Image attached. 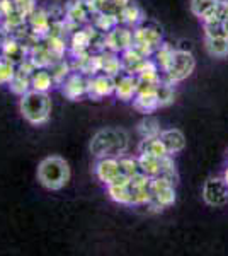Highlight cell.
<instances>
[{
  "instance_id": "1",
  "label": "cell",
  "mask_w": 228,
  "mask_h": 256,
  "mask_svg": "<svg viewBox=\"0 0 228 256\" xmlns=\"http://www.w3.org/2000/svg\"><path fill=\"white\" fill-rule=\"evenodd\" d=\"M130 138L124 130L104 128L99 130L90 140V152L94 158H121L128 152Z\"/></svg>"
},
{
  "instance_id": "2",
  "label": "cell",
  "mask_w": 228,
  "mask_h": 256,
  "mask_svg": "<svg viewBox=\"0 0 228 256\" xmlns=\"http://www.w3.org/2000/svg\"><path fill=\"white\" fill-rule=\"evenodd\" d=\"M20 113L31 125H43L51 114V98L48 92L31 89L20 96Z\"/></svg>"
},
{
  "instance_id": "3",
  "label": "cell",
  "mask_w": 228,
  "mask_h": 256,
  "mask_svg": "<svg viewBox=\"0 0 228 256\" xmlns=\"http://www.w3.org/2000/svg\"><path fill=\"white\" fill-rule=\"evenodd\" d=\"M38 180L48 190H61L70 180V168L65 159L58 156H49L43 159L38 166Z\"/></svg>"
},
{
  "instance_id": "4",
  "label": "cell",
  "mask_w": 228,
  "mask_h": 256,
  "mask_svg": "<svg viewBox=\"0 0 228 256\" xmlns=\"http://www.w3.org/2000/svg\"><path fill=\"white\" fill-rule=\"evenodd\" d=\"M164 43L162 40V30L159 26H153V24H147L143 20L140 26L133 28V46L138 50L143 56L152 58L153 52Z\"/></svg>"
},
{
  "instance_id": "5",
  "label": "cell",
  "mask_w": 228,
  "mask_h": 256,
  "mask_svg": "<svg viewBox=\"0 0 228 256\" xmlns=\"http://www.w3.org/2000/svg\"><path fill=\"white\" fill-rule=\"evenodd\" d=\"M194 68H196V60H194L193 53L188 52V50L176 48L171 65L162 74V77L165 80L172 82V84H179V82L188 79L191 74L194 72Z\"/></svg>"
},
{
  "instance_id": "6",
  "label": "cell",
  "mask_w": 228,
  "mask_h": 256,
  "mask_svg": "<svg viewBox=\"0 0 228 256\" xmlns=\"http://www.w3.org/2000/svg\"><path fill=\"white\" fill-rule=\"evenodd\" d=\"M97 14L94 4L90 0H72L67 7H65V19L70 28V34L80 26L90 24L94 16Z\"/></svg>"
},
{
  "instance_id": "7",
  "label": "cell",
  "mask_w": 228,
  "mask_h": 256,
  "mask_svg": "<svg viewBox=\"0 0 228 256\" xmlns=\"http://www.w3.org/2000/svg\"><path fill=\"white\" fill-rule=\"evenodd\" d=\"M94 171L97 180L101 183H104L106 186H109V184H121L130 181V178L123 176L121 166H119V158H99Z\"/></svg>"
},
{
  "instance_id": "8",
  "label": "cell",
  "mask_w": 228,
  "mask_h": 256,
  "mask_svg": "<svg viewBox=\"0 0 228 256\" xmlns=\"http://www.w3.org/2000/svg\"><path fill=\"white\" fill-rule=\"evenodd\" d=\"M203 200L215 208L225 207L228 204V184L222 178H210L203 186Z\"/></svg>"
},
{
  "instance_id": "9",
  "label": "cell",
  "mask_w": 228,
  "mask_h": 256,
  "mask_svg": "<svg viewBox=\"0 0 228 256\" xmlns=\"http://www.w3.org/2000/svg\"><path fill=\"white\" fill-rule=\"evenodd\" d=\"M152 178L143 174V172H138L133 178H130L128 181V188H130V205H135V207H142V205H147L148 202L152 200Z\"/></svg>"
},
{
  "instance_id": "10",
  "label": "cell",
  "mask_w": 228,
  "mask_h": 256,
  "mask_svg": "<svg viewBox=\"0 0 228 256\" xmlns=\"http://www.w3.org/2000/svg\"><path fill=\"white\" fill-rule=\"evenodd\" d=\"M133 44V28H128L124 24H118L113 31L106 34V50L121 55L124 50L131 48Z\"/></svg>"
},
{
  "instance_id": "11",
  "label": "cell",
  "mask_w": 228,
  "mask_h": 256,
  "mask_svg": "<svg viewBox=\"0 0 228 256\" xmlns=\"http://www.w3.org/2000/svg\"><path fill=\"white\" fill-rule=\"evenodd\" d=\"M176 184L172 181H169L167 178L164 176H153L152 178V198L155 202H159L164 208L171 207V205L176 204Z\"/></svg>"
},
{
  "instance_id": "12",
  "label": "cell",
  "mask_w": 228,
  "mask_h": 256,
  "mask_svg": "<svg viewBox=\"0 0 228 256\" xmlns=\"http://www.w3.org/2000/svg\"><path fill=\"white\" fill-rule=\"evenodd\" d=\"M116 80L114 77L106 76V74H95V76L89 77V86H87V98L99 101L102 98L113 96L114 94Z\"/></svg>"
},
{
  "instance_id": "13",
  "label": "cell",
  "mask_w": 228,
  "mask_h": 256,
  "mask_svg": "<svg viewBox=\"0 0 228 256\" xmlns=\"http://www.w3.org/2000/svg\"><path fill=\"white\" fill-rule=\"evenodd\" d=\"M87 86H89V77L80 72H72L61 82L60 88L65 98L72 99V101H78L82 98H87Z\"/></svg>"
},
{
  "instance_id": "14",
  "label": "cell",
  "mask_w": 228,
  "mask_h": 256,
  "mask_svg": "<svg viewBox=\"0 0 228 256\" xmlns=\"http://www.w3.org/2000/svg\"><path fill=\"white\" fill-rule=\"evenodd\" d=\"M114 96L119 101H133V98L138 92V77L133 74L121 72L119 76L114 77Z\"/></svg>"
},
{
  "instance_id": "15",
  "label": "cell",
  "mask_w": 228,
  "mask_h": 256,
  "mask_svg": "<svg viewBox=\"0 0 228 256\" xmlns=\"http://www.w3.org/2000/svg\"><path fill=\"white\" fill-rule=\"evenodd\" d=\"M73 72H80L87 77H92L95 74L101 72V58L99 53H85L80 56H73L72 62Z\"/></svg>"
},
{
  "instance_id": "16",
  "label": "cell",
  "mask_w": 228,
  "mask_h": 256,
  "mask_svg": "<svg viewBox=\"0 0 228 256\" xmlns=\"http://www.w3.org/2000/svg\"><path fill=\"white\" fill-rule=\"evenodd\" d=\"M121 65H123V72L126 74H133V76H138L142 72V68L147 64L148 56H143L138 50H135L133 46L124 50L121 53Z\"/></svg>"
},
{
  "instance_id": "17",
  "label": "cell",
  "mask_w": 228,
  "mask_h": 256,
  "mask_svg": "<svg viewBox=\"0 0 228 256\" xmlns=\"http://www.w3.org/2000/svg\"><path fill=\"white\" fill-rule=\"evenodd\" d=\"M2 55H3V58H5V60H9V62H12V64H15V65H19L20 62L27 58L29 50L24 46V44L20 43L17 38L9 36V38L3 41V44H2Z\"/></svg>"
},
{
  "instance_id": "18",
  "label": "cell",
  "mask_w": 228,
  "mask_h": 256,
  "mask_svg": "<svg viewBox=\"0 0 228 256\" xmlns=\"http://www.w3.org/2000/svg\"><path fill=\"white\" fill-rule=\"evenodd\" d=\"M49 26H51V16L44 9H36L27 18V28L31 32H34L39 38H44L49 32Z\"/></svg>"
},
{
  "instance_id": "19",
  "label": "cell",
  "mask_w": 228,
  "mask_h": 256,
  "mask_svg": "<svg viewBox=\"0 0 228 256\" xmlns=\"http://www.w3.org/2000/svg\"><path fill=\"white\" fill-rule=\"evenodd\" d=\"M160 140L164 144L165 150L169 152L171 156L179 154L182 148L186 147V137L181 130L177 128H169V130H162L160 134Z\"/></svg>"
},
{
  "instance_id": "20",
  "label": "cell",
  "mask_w": 228,
  "mask_h": 256,
  "mask_svg": "<svg viewBox=\"0 0 228 256\" xmlns=\"http://www.w3.org/2000/svg\"><path fill=\"white\" fill-rule=\"evenodd\" d=\"M118 19H119V24H124V26H128V28H136L145 20V14H143L142 7L130 2L119 10Z\"/></svg>"
},
{
  "instance_id": "21",
  "label": "cell",
  "mask_w": 228,
  "mask_h": 256,
  "mask_svg": "<svg viewBox=\"0 0 228 256\" xmlns=\"http://www.w3.org/2000/svg\"><path fill=\"white\" fill-rule=\"evenodd\" d=\"M99 58H101V74L116 77L123 72L121 56H119L118 53L109 52V50H104V52L99 53Z\"/></svg>"
},
{
  "instance_id": "22",
  "label": "cell",
  "mask_w": 228,
  "mask_h": 256,
  "mask_svg": "<svg viewBox=\"0 0 228 256\" xmlns=\"http://www.w3.org/2000/svg\"><path fill=\"white\" fill-rule=\"evenodd\" d=\"M220 0H191V10L201 20H208L217 16Z\"/></svg>"
},
{
  "instance_id": "23",
  "label": "cell",
  "mask_w": 228,
  "mask_h": 256,
  "mask_svg": "<svg viewBox=\"0 0 228 256\" xmlns=\"http://www.w3.org/2000/svg\"><path fill=\"white\" fill-rule=\"evenodd\" d=\"M133 108L140 113H153L159 106V99H157L155 92H136V96L133 98Z\"/></svg>"
},
{
  "instance_id": "24",
  "label": "cell",
  "mask_w": 228,
  "mask_h": 256,
  "mask_svg": "<svg viewBox=\"0 0 228 256\" xmlns=\"http://www.w3.org/2000/svg\"><path fill=\"white\" fill-rule=\"evenodd\" d=\"M55 80H53L51 74L48 68H36L31 76V89L41 90V92H48L55 88Z\"/></svg>"
},
{
  "instance_id": "25",
  "label": "cell",
  "mask_w": 228,
  "mask_h": 256,
  "mask_svg": "<svg viewBox=\"0 0 228 256\" xmlns=\"http://www.w3.org/2000/svg\"><path fill=\"white\" fill-rule=\"evenodd\" d=\"M43 41H44V44H46L53 64L65 58V53H67V50H68L65 38H60V36H44Z\"/></svg>"
},
{
  "instance_id": "26",
  "label": "cell",
  "mask_w": 228,
  "mask_h": 256,
  "mask_svg": "<svg viewBox=\"0 0 228 256\" xmlns=\"http://www.w3.org/2000/svg\"><path fill=\"white\" fill-rule=\"evenodd\" d=\"M174 53H176V48H174L172 44H169V43H162L160 46L153 52L152 58L157 64V67L160 68L162 74H164L165 70H167L169 65H171V62L174 58Z\"/></svg>"
},
{
  "instance_id": "27",
  "label": "cell",
  "mask_w": 228,
  "mask_h": 256,
  "mask_svg": "<svg viewBox=\"0 0 228 256\" xmlns=\"http://www.w3.org/2000/svg\"><path fill=\"white\" fill-rule=\"evenodd\" d=\"M92 26L102 34H107L109 31H113L116 26L119 24V19L116 14H107V12H97L92 19Z\"/></svg>"
},
{
  "instance_id": "28",
  "label": "cell",
  "mask_w": 228,
  "mask_h": 256,
  "mask_svg": "<svg viewBox=\"0 0 228 256\" xmlns=\"http://www.w3.org/2000/svg\"><path fill=\"white\" fill-rule=\"evenodd\" d=\"M138 154H148V156H155V158H164L169 152L165 150L164 144H162L160 137H153V138H142L138 146Z\"/></svg>"
},
{
  "instance_id": "29",
  "label": "cell",
  "mask_w": 228,
  "mask_h": 256,
  "mask_svg": "<svg viewBox=\"0 0 228 256\" xmlns=\"http://www.w3.org/2000/svg\"><path fill=\"white\" fill-rule=\"evenodd\" d=\"M48 70H49V74H51V77H53V80H55L56 86H60L61 82H63L70 76V74L73 72V70H72V64L67 62L65 58L63 60H58V62H55V64H51L48 67Z\"/></svg>"
},
{
  "instance_id": "30",
  "label": "cell",
  "mask_w": 228,
  "mask_h": 256,
  "mask_svg": "<svg viewBox=\"0 0 228 256\" xmlns=\"http://www.w3.org/2000/svg\"><path fill=\"white\" fill-rule=\"evenodd\" d=\"M172 82L162 79L159 82V86H157L155 89V94H157V99H159V106H169L171 102L174 101V98H176V89H174Z\"/></svg>"
},
{
  "instance_id": "31",
  "label": "cell",
  "mask_w": 228,
  "mask_h": 256,
  "mask_svg": "<svg viewBox=\"0 0 228 256\" xmlns=\"http://www.w3.org/2000/svg\"><path fill=\"white\" fill-rule=\"evenodd\" d=\"M205 44L211 56L217 58L228 56V38H205Z\"/></svg>"
},
{
  "instance_id": "32",
  "label": "cell",
  "mask_w": 228,
  "mask_h": 256,
  "mask_svg": "<svg viewBox=\"0 0 228 256\" xmlns=\"http://www.w3.org/2000/svg\"><path fill=\"white\" fill-rule=\"evenodd\" d=\"M138 134L142 138H153V137H160L162 128L159 125L155 118H143L142 122L138 123Z\"/></svg>"
},
{
  "instance_id": "33",
  "label": "cell",
  "mask_w": 228,
  "mask_h": 256,
  "mask_svg": "<svg viewBox=\"0 0 228 256\" xmlns=\"http://www.w3.org/2000/svg\"><path fill=\"white\" fill-rule=\"evenodd\" d=\"M9 88L17 96H24V94L31 90V76H26L22 72H15L14 79L9 82Z\"/></svg>"
},
{
  "instance_id": "34",
  "label": "cell",
  "mask_w": 228,
  "mask_h": 256,
  "mask_svg": "<svg viewBox=\"0 0 228 256\" xmlns=\"http://www.w3.org/2000/svg\"><path fill=\"white\" fill-rule=\"evenodd\" d=\"M107 195H109L111 200H114L116 204L130 205V188H128V183L109 184V186H107Z\"/></svg>"
},
{
  "instance_id": "35",
  "label": "cell",
  "mask_w": 228,
  "mask_h": 256,
  "mask_svg": "<svg viewBox=\"0 0 228 256\" xmlns=\"http://www.w3.org/2000/svg\"><path fill=\"white\" fill-rule=\"evenodd\" d=\"M119 166H121L123 176H126V178H133L135 174L142 172V171H140L138 158H128V156H121V158H119Z\"/></svg>"
},
{
  "instance_id": "36",
  "label": "cell",
  "mask_w": 228,
  "mask_h": 256,
  "mask_svg": "<svg viewBox=\"0 0 228 256\" xmlns=\"http://www.w3.org/2000/svg\"><path fill=\"white\" fill-rule=\"evenodd\" d=\"M15 72H17V65L5 58L0 60V86H9V82L14 79Z\"/></svg>"
},
{
  "instance_id": "37",
  "label": "cell",
  "mask_w": 228,
  "mask_h": 256,
  "mask_svg": "<svg viewBox=\"0 0 228 256\" xmlns=\"http://www.w3.org/2000/svg\"><path fill=\"white\" fill-rule=\"evenodd\" d=\"M14 2V7L19 14H22L24 18H29L36 9H38V4L36 0H12Z\"/></svg>"
},
{
  "instance_id": "38",
  "label": "cell",
  "mask_w": 228,
  "mask_h": 256,
  "mask_svg": "<svg viewBox=\"0 0 228 256\" xmlns=\"http://www.w3.org/2000/svg\"><path fill=\"white\" fill-rule=\"evenodd\" d=\"M14 10H15V7L12 0H0V22H2L7 16H10Z\"/></svg>"
},
{
  "instance_id": "39",
  "label": "cell",
  "mask_w": 228,
  "mask_h": 256,
  "mask_svg": "<svg viewBox=\"0 0 228 256\" xmlns=\"http://www.w3.org/2000/svg\"><path fill=\"white\" fill-rule=\"evenodd\" d=\"M215 18H218L220 20H228V0H220Z\"/></svg>"
},
{
  "instance_id": "40",
  "label": "cell",
  "mask_w": 228,
  "mask_h": 256,
  "mask_svg": "<svg viewBox=\"0 0 228 256\" xmlns=\"http://www.w3.org/2000/svg\"><path fill=\"white\" fill-rule=\"evenodd\" d=\"M9 31H7L5 30V28H3V24L2 22H0V46H2V44H3V41H5L7 38H9Z\"/></svg>"
},
{
  "instance_id": "41",
  "label": "cell",
  "mask_w": 228,
  "mask_h": 256,
  "mask_svg": "<svg viewBox=\"0 0 228 256\" xmlns=\"http://www.w3.org/2000/svg\"><path fill=\"white\" fill-rule=\"evenodd\" d=\"M223 180L227 181V184H228V168L225 169V172H223Z\"/></svg>"
},
{
  "instance_id": "42",
  "label": "cell",
  "mask_w": 228,
  "mask_h": 256,
  "mask_svg": "<svg viewBox=\"0 0 228 256\" xmlns=\"http://www.w3.org/2000/svg\"><path fill=\"white\" fill-rule=\"evenodd\" d=\"M3 58V55H2V46H0V60Z\"/></svg>"
}]
</instances>
